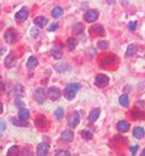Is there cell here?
<instances>
[{"instance_id": "obj_1", "label": "cell", "mask_w": 145, "mask_h": 156, "mask_svg": "<svg viewBox=\"0 0 145 156\" xmlns=\"http://www.w3.org/2000/svg\"><path fill=\"white\" fill-rule=\"evenodd\" d=\"M80 88H81V85H80V83H68L67 87H65L64 91H63L64 98L68 99V101L74 99L75 96H76V92H77Z\"/></svg>"}, {"instance_id": "obj_2", "label": "cell", "mask_w": 145, "mask_h": 156, "mask_svg": "<svg viewBox=\"0 0 145 156\" xmlns=\"http://www.w3.org/2000/svg\"><path fill=\"white\" fill-rule=\"evenodd\" d=\"M47 96H48V98L51 101H58L61 98V96H62V92H61V90L58 87L53 86V87H50V90L47 92Z\"/></svg>"}, {"instance_id": "obj_3", "label": "cell", "mask_w": 145, "mask_h": 156, "mask_svg": "<svg viewBox=\"0 0 145 156\" xmlns=\"http://www.w3.org/2000/svg\"><path fill=\"white\" fill-rule=\"evenodd\" d=\"M45 98H46V93H45V90L41 88V87H37L34 92V99L36 101V103L39 104H42L45 102Z\"/></svg>"}, {"instance_id": "obj_4", "label": "cell", "mask_w": 145, "mask_h": 156, "mask_svg": "<svg viewBox=\"0 0 145 156\" xmlns=\"http://www.w3.org/2000/svg\"><path fill=\"white\" fill-rule=\"evenodd\" d=\"M28 16H29V11H28V7H22L18 12H16V15H15V18L18 21V22H22V21H26L27 18H28Z\"/></svg>"}, {"instance_id": "obj_5", "label": "cell", "mask_w": 145, "mask_h": 156, "mask_svg": "<svg viewBox=\"0 0 145 156\" xmlns=\"http://www.w3.org/2000/svg\"><path fill=\"white\" fill-rule=\"evenodd\" d=\"M96 86L98 87H105L109 83V78L104 74H98L97 78H96V81H94Z\"/></svg>"}, {"instance_id": "obj_6", "label": "cell", "mask_w": 145, "mask_h": 156, "mask_svg": "<svg viewBox=\"0 0 145 156\" xmlns=\"http://www.w3.org/2000/svg\"><path fill=\"white\" fill-rule=\"evenodd\" d=\"M98 16H99V13H98L97 10H90L85 13V21L88 22V23L94 22L96 20H98Z\"/></svg>"}, {"instance_id": "obj_7", "label": "cell", "mask_w": 145, "mask_h": 156, "mask_svg": "<svg viewBox=\"0 0 145 156\" xmlns=\"http://www.w3.org/2000/svg\"><path fill=\"white\" fill-rule=\"evenodd\" d=\"M79 121H80V115L77 112H72V114L69 115L68 119V126L69 127H76L79 125Z\"/></svg>"}, {"instance_id": "obj_8", "label": "cell", "mask_w": 145, "mask_h": 156, "mask_svg": "<svg viewBox=\"0 0 145 156\" xmlns=\"http://www.w3.org/2000/svg\"><path fill=\"white\" fill-rule=\"evenodd\" d=\"M51 53H52V56H53L55 58H57V59L62 58V56H63V48H62V46H61L59 44H55V45L52 46V48H51Z\"/></svg>"}, {"instance_id": "obj_9", "label": "cell", "mask_w": 145, "mask_h": 156, "mask_svg": "<svg viewBox=\"0 0 145 156\" xmlns=\"http://www.w3.org/2000/svg\"><path fill=\"white\" fill-rule=\"evenodd\" d=\"M4 39H5V41H6L7 44H12V42L16 40V32H15L12 28L7 29V30L5 32V34H4Z\"/></svg>"}, {"instance_id": "obj_10", "label": "cell", "mask_w": 145, "mask_h": 156, "mask_svg": "<svg viewBox=\"0 0 145 156\" xmlns=\"http://www.w3.org/2000/svg\"><path fill=\"white\" fill-rule=\"evenodd\" d=\"M15 63H16V55H15V52H10L5 57V66L7 68H12L15 66Z\"/></svg>"}, {"instance_id": "obj_11", "label": "cell", "mask_w": 145, "mask_h": 156, "mask_svg": "<svg viewBox=\"0 0 145 156\" xmlns=\"http://www.w3.org/2000/svg\"><path fill=\"white\" fill-rule=\"evenodd\" d=\"M129 122L128 121H125V120H122V121H120V122H117V125H116V128H117V131L118 132H121V133H125V132H127L128 129H129Z\"/></svg>"}, {"instance_id": "obj_12", "label": "cell", "mask_w": 145, "mask_h": 156, "mask_svg": "<svg viewBox=\"0 0 145 156\" xmlns=\"http://www.w3.org/2000/svg\"><path fill=\"white\" fill-rule=\"evenodd\" d=\"M90 29H91V34H96V35H104V33H105L102 24H94Z\"/></svg>"}, {"instance_id": "obj_13", "label": "cell", "mask_w": 145, "mask_h": 156, "mask_svg": "<svg viewBox=\"0 0 145 156\" xmlns=\"http://www.w3.org/2000/svg\"><path fill=\"white\" fill-rule=\"evenodd\" d=\"M48 150H50V148H48V145H47L46 143H41V144H39V145H37V149H36V153H37V155L44 156V155H47V153H48Z\"/></svg>"}, {"instance_id": "obj_14", "label": "cell", "mask_w": 145, "mask_h": 156, "mask_svg": "<svg viewBox=\"0 0 145 156\" xmlns=\"http://www.w3.org/2000/svg\"><path fill=\"white\" fill-rule=\"evenodd\" d=\"M72 139H74V133L70 129H65V131L62 132V140L63 142L69 143V142H72Z\"/></svg>"}, {"instance_id": "obj_15", "label": "cell", "mask_w": 145, "mask_h": 156, "mask_svg": "<svg viewBox=\"0 0 145 156\" xmlns=\"http://www.w3.org/2000/svg\"><path fill=\"white\" fill-rule=\"evenodd\" d=\"M11 122L15 125V126H17V127H28L29 126V123L27 122V120H22V119H12L11 120Z\"/></svg>"}, {"instance_id": "obj_16", "label": "cell", "mask_w": 145, "mask_h": 156, "mask_svg": "<svg viewBox=\"0 0 145 156\" xmlns=\"http://www.w3.org/2000/svg\"><path fill=\"white\" fill-rule=\"evenodd\" d=\"M37 64H39V62H37L36 57L32 56V57H29V59H28V62H27V68H28L29 70H33L34 68L37 67Z\"/></svg>"}, {"instance_id": "obj_17", "label": "cell", "mask_w": 145, "mask_h": 156, "mask_svg": "<svg viewBox=\"0 0 145 156\" xmlns=\"http://www.w3.org/2000/svg\"><path fill=\"white\" fill-rule=\"evenodd\" d=\"M34 23H35L37 27L42 28V27H45L47 24V18L44 17V16H37V17H35V20H34Z\"/></svg>"}, {"instance_id": "obj_18", "label": "cell", "mask_w": 145, "mask_h": 156, "mask_svg": "<svg viewBox=\"0 0 145 156\" xmlns=\"http://www.w3.org/2000/svg\"><path fill=\"white\" fill-rule=\"evenodd\" d=\"M145 134V131L143 127H136L134 129H133V136L137 138V139H142L143 137H144Z\"/></svg>"}, {"instance_id": "obj_19", "label": "cell", "mask_w": 145, "mask_h": 156, "mask_svg": "<svg viewBox=\"0 0 145 156\" xmlns=\"http://www.w3.org/2000/svg\"><path fill=\"white\" fill-rule=\"evenodd\" d=\"M99 114H101V110L98 109V108H96V109H93L91 113H90V115H88V120L91 121V122H94L98 116H99Z\"/></svg>"}, {"instance_id": "obj_20", "label": "cell", "mask_w": 145, "mask_h": 156, "mask_svg": "<svg viewBox=\"0 0 145 156\" xmlns=\"http://www.w3.org/2000/svg\"><path fill=\"white\" fill-rule=\"evenodd\" d=\"M51 15H52V17L58 18V17H61V16L63 15V9H62L61 6H56V7H53V10H52Z\"/></svg>"}, {"instance_id": "obj_21", "label": "cell", "mask_w": 145, "mask_h": 156, "mask_svg": "<svg viewBox=\"0 0 145 156\" xmlns=\"http://www.w3.org/2000/svg\"><path fill=\"white\" fill-rule=\"evenodd\" d=\"M67 63L65 62H59V63H57L56 66H55V69H56V72H58V73H64L65 70H67Z\"/></svg>"}, {"instance_id": "obj_22", "label": "cell", "mask_w": 145, "mask_h": 156, "mask_svg": "<svg viewBox=\"0 0 145 156\" xmlns=\"http://www.w3.org/2000/svg\"><path fill=\"white\" fill-rule=\"evenodd\" d=\"M18 117L22 120H28L29 119V110L26 108H21L18 112Z\"/></svg>"}, {"instance_id": "obj_23", "label": "cell", "mask_w": 145, "mask_h": 156, "mask_svg": "<svg viewBox=\"0 0 145 156\" xmlns=\"http://www.w3.org/2000/svg\"><path fill=\"white\" fill-rule=\"evenodd\" d=\"M138 51V46L137 45H129L127 47V51H126V56L129 57V56H133L136 52Z\"/></svg>"}, {"instance_id": "obj_24", "label": "cell", "mask_w": 145, "mask_h": 156, "mask_svg": "<svg viewBox=\"0 0 145 156\" xmlns=\"http://www.w3.org/2000/svg\"><path fill=\"white\" fill-rule=\"evenodd\" d=\"M118 102H120V104H121L122 107H125V108H127V107L129 105V101H128L127 94H121V97L118 98Z\"/></svg>"}, {"instance_id": "obj_25", "label": "cell", "mask_w": 145, "mask_h": 156, "mask_svg": "<svg viewBox=\"0 0 145 156\" xmlns=\"http://www.w3.org/2000/svg\"><path fill=\"white\" fill-rule=\"evenodd\" d=\"M76 45H77V40L76 39L69 38V39L67 40V46L69 47V50H70V51H72V50H75V48H76Z\"/></svg>"}, {"instance_id": "obj_26", "label": "cell", "mask_w": 145, "mask_h": 156, "mask_svg": "<svg viewBox=\"0 0 145 156\" xmlns=\"http://www.w3.org/2000/svg\"><path fill=\"white\" fill-rule=\"evenodd\" d=\"M13 92H15V96L16 97H22V94H23V87H22V85H16L15 87H13Z\"/></svg>"}, {"instance_id": "obj_27", "label": "cell", "mask_w": 145, "mask_h": 156, "mask_svg": "<svg viewBox=\"0 0 145 156\" xmlns=\"http://www.w3.org/2000/svg\"><path fill=\"white\" fill-rule=\"evenodd\" d=\"M72 32H74V34H80V33H82V32H83V26H82V23H76V24L74 26Z\"/></svg>"}, {"instance_id": "obj_28", "label": "cell", "mask_w": 145, "mask_h": 156, "mask_svg": "<svg viewBox=\"0 0 145 156\" xmlns=\"http://www.w3.org/2000/svg\"><path fill=\"white\" fill-rule=\"evenodd\" d=\"M81 137H82L85 140H90V139L92 138V132L88 131V129H83V131L81 132Z\"/></svg>"}, {"instance_id": "obj_29", "label": "cell", "mask_w": 145, "mask_h": 156, "mask_svg": "<svg viewBox=\"0 0 145 156\" xmlns=\"http://www.w3.org/2000/svg\"><path fill=\"white\" fill-rule=\"evenodd\" d=\"M64 115V109L63 108H57L56 110H55V116L57 117L58 120H61L62 117Z\"/></svg>"}, {"instance_id": "obj_30", "label": "cell", "mask_w": 145, "mask_h": 156, "mask_svg": "<svg viewBox=\"0 0 145 156\" xmlns=\"http://www.w3.org/2000/svg\"><path fill=\"white\" fill-rule=\"evenodd\" d=\"M15 104H16V107H18L19 109L26 107V104H24V102L22 101V98H21V97H16V99H15Z\"/></svg>"}, {"instance_id": "obj_31", "label": "cell", "mask_w": 145, "mask_h": 156, "mask_svg": "<svg viewBox=\"0 0 145 156\" xmlns=\"http://www.w3.org/2000/svg\"><path fill=\"white\" fill-rule=\"evenodd\" d=\"M17 155L18 154V147L17 145H12L10 149H9V151H7V155Z\"/></svg>"}, {"instance_id": "obj_32", "label": "cell", "mask_w": 145, "mask_h": 156, "mask_svg": "<svg viewBox=\"0 0 145 156\" xmlns=\"http://www.w3.org/2000/svg\"><path fill=\"white\" fill-rule=\"evenodd\" d=\"M97 46H98V48H102V50H107V48H108V42H107V41H98Z\"/></svg>"}, {"instance_id": "obj_33", "label": "cell", "mask_w": 145, "mask_h": 156, "mask_svg": "<svg viewBox=\"0 0 145 156\" xmlns=\"http://www.w3.org/2000/svg\"><path fill=\"white\" fill-rule=\"evenodd\" d=\"M128 28H129V30H131V32H134V30L137 29V22H136V21L131 22V23L128 24Z\"/></svg>"}, {"instance_id": "obj_34", "label": "cell", "mask_w": 145, "mask_h": 156, "mask_svg": "<svg viewBox=\"0 0 145 156\" xmlns=\"http://www.w3.org/2000/svg\"><path fill=\"white\" fill-rule=\"evenodd\" d=\"M30 35H32V37H34V38H36V37L39 35V30H37L36 28H34V27H33V28L30 29Z\"/></svg>"}, {"instance_id": "obj_35", "label": "cell", "mask_w": 145, "mask_h": 156, "mask_svg": "<svg viewBox=\"0 0 145 156\" xmlns=\"http://www.w3.org/2000/svg\"><path fill=\"white\" fill-rule=\"evenodd\" d=\"M57 28H58V23H53V24L50 26L48 30H50V32H55V30H57Z\"/></svg>"}, {"instance_id": "obj_36", "label": "cell", "mask_w": 145, "mask_h": 156, "mask_svg": "<svg viewBox=\"0 0 145 156\" xmlns=\"http://www.w3.org/2000/svg\"><path fill=\"white\" fill-rule=\"evenodd\" d=\"M5 90H6L5 82H1V81H0V94H2V93L5 92Z\"/></svg>"}, {"instance_id": "obj_37", "label": "cell", "mask_w": 145, "mask_h": 156, "mask_svg": "<svg viewBox=\"0 0 145 156\" xmlns=\"http://www.w3.org/2000/svg\"><path fill=\"white\" fill-rule=\"evenodd\" d=\"M56 154H57V155H70L69 151H67V150H58Z\"/></svg>"}, {"instance_id": "obj_38", "label": "cell", "mask_w": 145, "mask_h": 156, "mask_svg": "<svg viewBox=\"0 0 145 156\" xmlns=\"http://www.w3.org/2000/svg\"><path fill=\"white\" fill-rule=\"evenodd\" d=\"M129 150H131V153H132L133 155H136V153H137V150H138V145H133L132 148H129Z\"/></svg>"}, {"instance_id": "obj_39", "label": "cell", "mask_w": 145, "mask_h": 156, "mask_svg": "<svg viewBox=\"0 0 145 156\" xmlns=\"http://www.w3.org/2000/svg\"><path fill=\"white\" fill-rule=\"evenodd\" d=\"M6 129V122L5 121H0V131Z\"/></svg>"}, {"instance_id": "obj_40", "label": "cell", "mask_w": 145, "mask_h": 156, "mask_svg": "<svg viewBox=\"0 0 145 156\" xmlns=\"http://www.w3.org/2000/svg\"><path fill=\"white\" fill-rule=\"evenodd\" d=\"M115 1H116V0H107V2H108V4H114Z\"/></svg>"}, {"instance_id": "obj_41", "label": "cell", "mask_w": 145, "mask_h": 156, "mask_svg": "<svg viewBox=\"0 0 145 156\" xmlns=\"http://www.w3.org/2000/svg\"><path fill=\"white\" fill-rule=\"evenodd\" d=\"M1 113H2V103L0 102V114H1Z\"/></svg>"}, {"instance_id": "obj_42", "label": "cell", "mask_w": 145, "mask_h": 156, "mask_svg": "<svg viewBox=\"0 0 145 156\" xmlns=\"http://www.w3.org/2000/svg\"><path fill=\"white\" fill-rule=\"evenodd\" d=\"M142 155L145 156V149H144V150H143V151H142Z\"/></svg>"}, {"instance_id": "obj_43", "label": "cell", "mask_w": 145, "mask_h": 156, "mask_svg": "<svg viewBox=\"0 0 145 156\" xmlns=\"http://www.w3.org/2000/svg\"><path fill=\"white\" fill-rule=\"evenodd\" d=\"M0 12H1V7H0Z\"/></svg>"}, {"instance_id": "obj_44", "label": "cell", "mask_w": 145, "mask_h": 156, "mask_svg": "<svg viewBox=\"0 0 145 156\" xmlns=\"http://www.w3.org/2000/svg\"><path fill=\"white\" fill-rule=\"evenodd\" d=\"M0 137H1V133H0Z\"/></svg>"}]
</instances>
